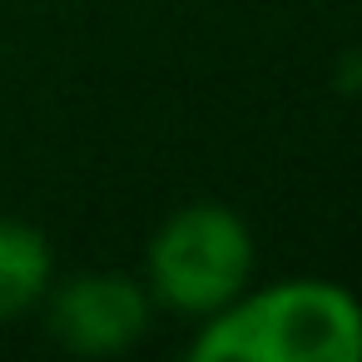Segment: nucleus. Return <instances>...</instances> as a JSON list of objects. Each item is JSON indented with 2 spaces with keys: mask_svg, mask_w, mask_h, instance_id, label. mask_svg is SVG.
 Wrapping results in <instances>:
<instances>
[{
  "mask_svg": "<svg viewBox=\"0 0 362 362\" xmlns=\"http://www.w3.org/2000/svg\"><path fill=\"white\" fill-rule=\"evenodd\" d=\"M194 362H357L362 298L332 278H278L243 288L228 308L194 322Z\"/></svg>",
  "mask_w": 362,
  "mask_h": 362,
  "instance_id": "f257e3e1",
  "label": "nucleus"
},
{
  "mask_svg": "<svg viewBox=\"0 0 362 362\" xmlns=\"http://www.w3.org/2000/svg\"><path fill=\"white\" fill-rule=\"evenodd\" d=\"M253 268L258 243L248 218L214 199L174 209L144 248V288L154 308H169L189 322H204L228 308L253 283Z\"/></svg>",
  "mask_w": 362,
  "mask_h": 362,
  "instance_id": "f03ea898",
  "label": "nucleus"
},
{
  "mask_svg": "<svg viewBox=\"0 0 362 362\" xmlns=\"http://www.w3.org/2000/svg\"><path fill=\"white\" fill-rule=\"evenodd\" d=\"M40 308H45V332L80 357L129 352L154 322V298L144 278H129L119 268H95L50 283Z\"/></svg>",
  "mask_w": 362,
  "mask_h": 362,
  "instance_id": "7ed1b4c3",
  "label": "nucleus"
},
{
  "mask_svg": "<svg viewBox=\"0 0 362 362\" xmlns=\"http://www.w3.org/2000/svg\"><path fill=\"white\" fill-rule=\"evenodd\" d=\"M55 283V248L25 218H0V322L25 317Z\"/></svg>",
  "mask_w": 362,
  "mask_h": 362,
  "instance_id": "20e7f679",
  "label": "nucleus"
}]
</instances>
